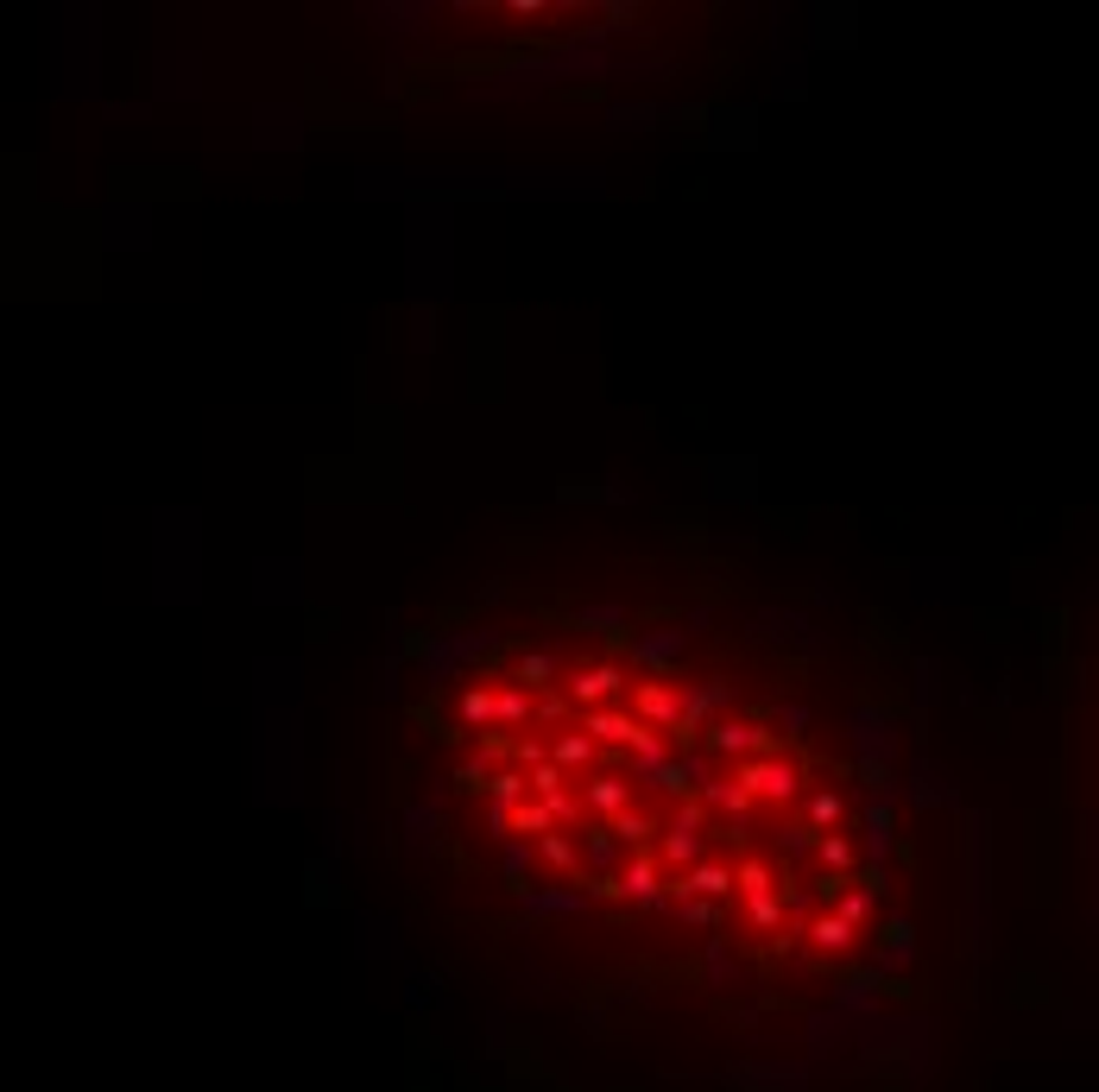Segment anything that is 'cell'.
Returning <instances> with one entry per match:
<instances>
[{
    "label": "cell",
    "instance_id": "6da1fadb",
    "mask_svg": "<svg viewBox=\"0 0 1099 1092\" xmlns=\"http://www.w3.org/2000/svg\"><path fill=\"white\" fill-rule=\"evenodd\" d=\"M733 777L753 790L758 802H790L796 790H803V777H796V764L790 758H777V751H764V758H746V764H733Z\"/></svg>",
    "mask_w": 1099,
    "mask_h": 1092
},
{
    "label": "cell",
    "instance_id": "4fadbf2b",
    "mask_svg": "<svg viewBox=\"0 0 1099 1092\" xmlns=\"http://www.w3.org/2000/svg\"><path fill=\"white\" fill-rule=\"evenodd\" d=\"M840 815H847V802H840L834 790H822V796L809 802V827H816V833H827V827H840Z\"/></svg>",
    "mask_w": 1099,
    "mask_h": 1092
},
{
    "label": "cell",
    "instance_id": "2e32d148",
    "mask_svg": "<svg viewBox=\"0 0 1099 1092\" xmlns=\"http://www.w3.org/2000/svg\"><path fill=\"white\" fill-rule=\"evenodd\" d=\"M834 909H840V916H847V922L860 929V922L872 916V896H866V890H840V896H834Z\"/></svg>",
    "mask_w": 1099,
    "mask_h": 1092
},
{
    "label": "cell",
    "instance_id": "ba28073f",
    "mask_svg": "<svg viewBox=\"0 0 1099 1092\" xmlns=\"http://www.w3.org/2000/svg\"><path fill=\"white\" fill-rule=\"evenodd\" d=\"M701 809H688V815H677V827L664 833V859L670 865H683V872H695V853H701Z\"/></svg>",
    "mask_w": 1099,
    "mask_h": 1092
},
{
    "label": "cell",
    "instance_id": "3957f363",
    "mask_svg": "<svg viewBox=\"0 0 1099 1092\" xmlns=\"http://www.w3.org/2000/svg\"><path fill=\"white\" fill-rule=\"evenodd\" d=\"M619 664H575V670H562V695L569 701H582V707H601V701H614L619 695Z\"/></svg>",
    "mask_w": 1099,
    "mask_h": 1092
},
{
    "label": "cell",
    "instance_id": "7a4b0ae2",
    "mask_svg": "<svg viewBox=\"0 0 1099 1092\" xmlns=\"http://www.w3.org/2000/svg\"><path fill=\"white\" fill-rule=\"evenodd\" d=\"M632 714H638L645 727H683L688 695H683V688H670L664 676H645V683H632Z\"/></svg>",
    "mask_w": 1099,
    "mask_h": 1092
},
{
    "label": "cell",
    "instance_id": "ac0fdd59",
    "mask_svg": "<svg viewBox=\"0 0 1099 1092\" xmlns=\"http://www.w3.org/2000/svg\"><path fill=\"white\" fill-rule=\"evenodd\" d=\"M518 676H525V683H550V676H556V664H550V657H525V664H518Z\"/></svg>",
    "mask_w": 1099,
    "mask_h": 1092
},
{
    "label": "cell",
    "instance_id": "5b68a950",
    "mask_svg": "<svg viewBox=\"0 0 1099 1092\" xmlns=\"http://www.w3.org/2000/svg\"><path fill=\"white\" fill-rule=\"evenodd\" d=\"M601 896H632V903H657V859L651 853H632L619 878H601Z\"/></svg>",
    "mask_w": 1099,
    "mask_h": 1092
},
{
    "label": "cell",
    "instance_id": "30bf717a",
    "mask_svg": "<svg viewBox=\"0 0 1099 1092\" xmlns=\"http://www.w3.org/2000/svg\"><path fill=\"white\" fill-rule=\"evenodd\" d=\"M816 859H822L827 872H853V859H860V853H853V840H847V833H822V840H816Z\"/></svg>",
    "mask_w": 1099,
    "mask_h": 1092
},
{
    "label": "cell",
    "instance_id": "8992f818",
    "mask_svg": "<svg viewBox=\"0 0 1099 1092\" xmlns=\"http://www.w3.org/2000/svg\"><path fill=\"white\" fill-rule=\"evenodd\" d=\"M638 727H645V720H638L632 707H588V714H582V733H588L594 746H625L632 751Z\"/></svg>",
    "mask_w": 1099,
    "mask_h": 1092
},
{
    "label": "cell",
    "instance_id": "e0dca14e",
    "mask_svg": "<svg viewBox=\"0 0 1099 1092\" xmlns=\"http://www.w3.org/2000/svg\"><path fill=\"white\" fill-rule=\"evenodd\" d=\"M525 714H531V701H525V688H499V720H506V727H518Z\"/></svg>",
    "mask_w": 1099,
    "mask_h": 1092
},
{
    "label": "cell",
    "instance_id": "7c38bea8",
    "mask_svg": "<svg viewBox=\"0 0 1099 1092\" xmlns=\"http://www.w3.org/2000/svg\"><path fill=\"white\" fill-rule=\"evenodd\" d=\"M538 853H544L556 872H575V865H582V859H575V840H569V833H544V840H538Z\"/></svg>",
    "mask_w": 1099,
    "mask_h": 1092
},
{
    "label": "cell",
    "instance_id": "9c48e42d",
    "mask_svg": "<svg viewBox=\"0 0 1099 1092\" xmlns=\"http://www.w3.org/2000/svg\"><path fill=\"white\" fill-rule=\"evenodd\" d=\"M701 802H714V809H727V815L740 821V815L758 802V796L740 783V777H708V783H701Z\"/></svg>",
    "mask_w": 1099,
    "mask_h": 1092
},
{
    "label": "cell",
    "instance_id": "277c9868",
    "mask_svg": "<svg viewBox=\"0 0 1099 1092\" xmlns=\"http://www.w3.org/2000/svg\"><path fill=\"white\" fill-rule=\"evenodd\" d=\"M708 746L721 751V758H740V764H746V758H764V751H771V733L753 727V720H714V727H708Z\"/></svg>",
    "mask_w": 1099,
    "mask_h": 1092
},
{
    "label": "cell",
    "instance_id": "9a60e30c",
    "mask_svg": "<svg viewBox=\"0 0 1099 1092\" xmlns=\"http://www.w3.org/2000/svg\"><path fill=\"white\" fill-rule=\"evenodd\" d=\"M588 802H594L601 815H614V821H619V809H625V783H619V777H601V783L588 790Z\"/></svg>",
    "mask_w": 1099,
    "mask_h": 1092
},
{
    "label": "cell",
    "instance_id": "5bb4252c",
    "mask_svg": "<svg viewBox=\"0 0 1099 1092\" xmlns=\"http://www.w3.org/2000/svg\"><path fill=\"white\" fill-rule=\"evenodd\" d=\"M588 758H594V739H588V733H562V739H556V764H562V770H575V764H588Z\"/></svg>",
    "mask_w": 1099,
    "mask_h": 1092
},
{
    "label": "cell",
    "instance_id": "8fae6325",
    "mask_svg": "<svg viewBox=\"0 0 1099 1092\" xmlns=\"http://www.w3.org/2000/svg\"><path fill=\"white\" fill-rule=\"evenodd\" d=\"M462 720H468V727H493V720H499V695H493V688H468V695H462Z\"/></svg>",
    "mask_w": 1099,
    "mask_h": 1092
},
{
    "label": "cell",
    "instance_id": "52a82bcc",
    "mask_svg": "<svg viewBox=\"0 0 1099 1092\" xmlns=\"http://www.w3.org/2000/svg\"><path fill=\"white\" fill-rule=\"evenodd\" d=\"M803 941H809L816 954H847V948H853V922H847L840 909H822V916L803 922Z\"/></svg>",
    "mask_w": 1099,
    "mask_h": 1092
}]
</instances>
